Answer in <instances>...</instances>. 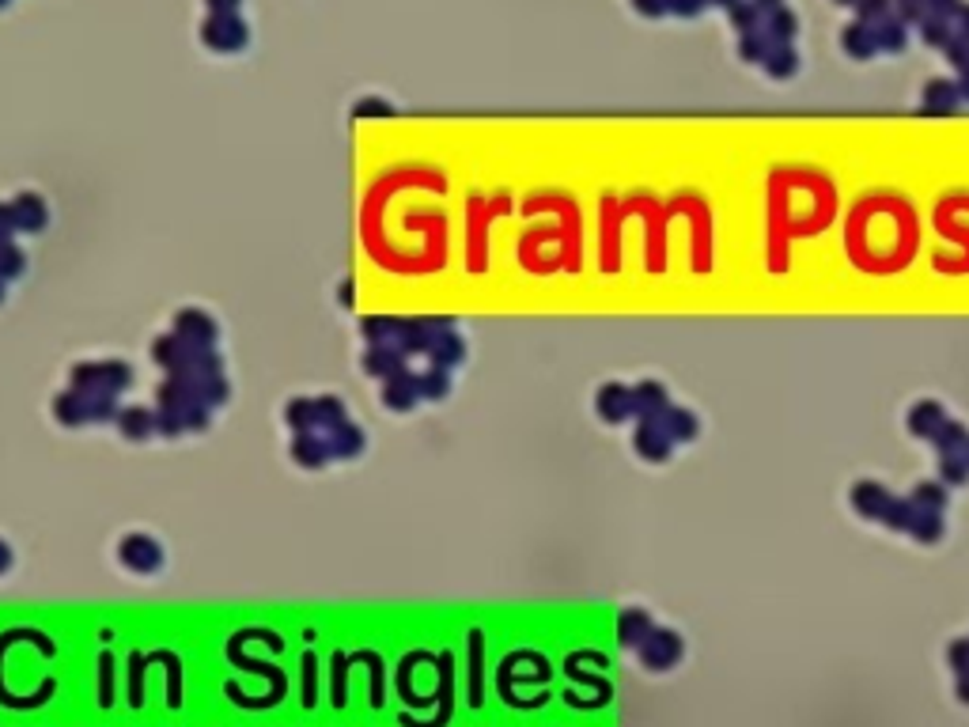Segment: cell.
Segmentation results:
<instances>
[{"label": "cell", "instance_id": "b9f144b4", "mask_svg": "<svg viewBox=\"0 0 969 727\" xmlns=\"http://www.w3.org/2000/svg\"><path fill=\"white\" fill-rule=\"evenodd\" d=\"M753 5H758L761 12H777V8H780V0H753Z\"/></svg>", "mask_w": 969, "mask_h": 727}, {"label": "cell", "instance_id": "1f68e13d", "mask_svg": "<svg viewBox=\"0 0 969 727\" xmlns=\"http://www.w3.org/2000/svg\"><path fill=\"white\" fill-rule=\"evenodd\" d=\"M769 50H772V38L765 34V27H761V31H750V34H742V46H739V53H742L746 61H765V57H769Z\"/></svg>", "mask_w": 969, "mask_h": 727}, {"label": "cell", "instance_id": "f6af8a7d", "mask_svg": "<svg viewBox=\"0 0 969 727\" xmlns=\"http://www.w3.org/2000/svg\"><path fill=\"white\" fill-rule=\"evenodd\" d=\"M958 88H962V95H969V73L962 76V83H958Z\"/></svg>", "mask_w": 969, "mask_h": 727}, {"label": "cell", "instance_id": "2e32d148", "mask_svg": "<svg viewBox=\"0 0 969 727\" xmlns=\"http://www.w3.org/2000/svg\"><path fill=\"white\" fill-rule=\"evenodd\" d=\"M326 447H330V455L349 459V455H356L360 447H363V436L353 429L349 421H341V424H334V429H326Z\"/></svg>", "mask_w": 969, "mask_h": 727}, {"label": "cell", "instance_id": "44dd1931", "mask_svg": "<svg viewBox=\"0 0 969 727\" xmlns=\"http://www.w3.org/2000/svg\"><path fill=\"white\" fill-rule=\"evenodd\" d=\"M12 217H15V228L38 231L42 224H46V208H42L38 198H19V201L12 205Z\"/></svg>", "mask_w": 969, "mask_h": 727}, {"label": "cell", "instance_id": "4fadbf2b", "mask_svg": "<svg viewBox=\"0 0 969 727\" xmlns=\"http://www.w3.org/2000/svg\"><path fill=\"white\" fill-rule=\"evenodd\" d=\"M659 421H663L666 436H671L674 443H689V440H697V432H701L697 417L689 413V410H678V405H671V410H666V413H663Z\"/></svg>", "mask_w": 969, "mask_h": 727}, {"label": "cell", "instance_id": "d4e9b609", "mask_svg": "<svg viewBox=\"0 0 969 727\" xmlns=\"http://www.w3.org/2000/svg\"><path fill=\"white\" fill-rule=\"evenodd\" d=\"M765 34L772 38V46H788L791 34H795V15L777 8V12H769V24H765Z\"/></svg>", "mask_w": 969, "mask_h": 727}, {"label": "cell", "instance_id": "9a60e30c", "mask_svg": "<svg viewBox=\"0 0 969 727\" xmlns=\"http://www.w3.org/2000/svg\"><path fill=\"white\" fill-rule=\"evenodd\" d=\"M841 46H845L852 57H871V53L878 50V34H875V27H871V24H864V19H859V24L845 27V34H841Z\"/></svg>", "mask_w": 969, "mask_h": 727}, {"label": "cell", "instance_id": "74e56055", "mask_svg": "<svg viewBox=\"0 0 969 727\" xmlns=\"http://www.w3.org/2000/svg\"><path fill=\"white\" fill-rule=\"evenodd\" d=\"M887 8H890V0H856V12L864 24H878V19L887 15Z\"/></svg>", "mask_w": 969, "mask_h": 727}, {"label": "cell", "instance_id": "83f0119b", "mask_svg": "<svg viewBox=\"0 0 969 727\" xmlns=\"http://www.w3.org/2000/svg\"><path fill=\"white\" fill-rule=\"evenodd\" d=\"M288 421H292V429H299V432H318L322 429L318 402H296L292 410H288Z\"/></svg>", "mask_w": 969, "mask_h": 727}, {"label": "cell", "instance_id": "484cf974", "mask_svg": "<svg viewBox=\"0 0 969 727\" xmlns=\"http://www.w3.org/2000/svg\"><path fill=\"white\" fill-rule=\"evenodd\" d=\"M57 417L64 424H80V421H88V405H83V391H69V394H61L57 398Z\"/></svg>", "mask_w": 969, "mask_h": 727}, {"label": "cell", "instance_id": "ffe728a7", "mask_svg": "<svg viewBox=\"0 0 969 727\" xmlns=\"http://www.w3.org/2000/svg\"><path fill=\"white\" fill-rule=\"evenodd\" d=\"M965 440H969V429H965V424H958V421H951V417H943V424L932 432V443L939 447V455L958 451V447H962Z\"/></svg>", "mask_w": 969, "mask_h": 727}, {"label": "cell", "instance_id": "7402d4cb", "mask_svg": "<svg viewBox=\"0 0 969 727\" xmlns=\"http://www.w3.org/2000/svg\"><path fill=\"white\" fill-rule=\"evenodd\" d=\"M913 519H916V504H913L909 497H894V500L887 504V511H882V519H878V523H887L890 530H909Z\"/></svg>", "mask_w": 969, "mask_h": 727}, {"label": "cell", "instance_id": "ac0fdd59", "mask_svg": "<svg viewBox=\"0 0 969 727\" xmlns=\"http://www.w3.org/2000/svg\"><path fill=\"white\" fill-rule=\"evenodd\" d=\"M909 534H913L916 542H939V538H943V511L916 508V519H913Z\"/></svg>", "mask_w": 969, "mask_h": 727}, {"label": "cell", "instance_id": "277c9868", "mask_svg": "<svg viewBox=\"0 0 969 727\" xmlns=\"http://www.w3.org/2000/svg\"><path fill=\"white\" fill-rule=\"evenodd\" d=\"M633 443L648 462H666L671 459V447H674V440L666 436V429H663V421H640Z\"/></svg>", "mask_w": 969, "mask_h": 727}, {"label": "cell", "instance_id": "3957f363", "mask_svg": "<svg viewBox=\"0 0 969 727\" xmlns=\"http://www.w3.org/2000/svg\"><path fill=\"white\" fill-rule=\"evenodd\" d=\"M640 659H644V667H652V671L674 667V663L682 659V636L671 633V629H652L648 636H644V645H640Z\"/></svg>", "mask_w": 969, "mask_h": 727}, {"label": "cell", "instance_id": "5b68a950", "mask_svg": "<svg viewBox=\"0 0 969 727\" xmlns=\"http://www.w3.org/2000/svg\"><path fill=\"white\" fill-rule=\"evenodd\" d=\"M163 561V553L160 546L148 538V534H129V538L121 542V565L125 568H133V572H156Z\"/></svg>", "mask_w": 969, "mask_h": 727}, {"label": "cell", "instance_id": "f1b7e54d", "mask_svg": "<svg viewBox=\"0 0 969 727\" xmlns=\"http://www.w3.org/2000/svg\"><path fill=\"white\" fill-rule=\"evenodd\" d=\"M118 421H121V432H125L129 440L148 436V432H152V424H156V417H152V413H144V410H125Z\"/></svg>", "mask_w": 969, "mask_h": 727}, {"label": "cell", "instance_id": "4316f807", "mask_svg": "<svg viewBox=\"0 0 969 727\" xmlns=\"http://www.w3.org/2000/svg\"><path fill=\"white\" fill-rule=\"evenodd\" d=\"M939 481L943 485H965L969 481V466H965V459L958 451L939 455Z\"/></svg>", "mask_w": 969, "mask_h": 727}, {"label": "cell", "instance_id": "e575fe53", "mask_svg": "<svg viewBox=\"0 0 969 727\" xmlns=\"http://www.w3.org/2000/svg\"><path fill=\"white\" fill-rule=\"evenodd\" d=\"M413 383H417V394H424V398H440L447 391V379L440 368H428L424 375H413Z\"/></svg>", "mask_w": 969, "mask_h": 727}, {"label": "cell", "instance_id": "f546056e", "mask_svg": "<svg viewBox=\"0 0 969 727\" xmlns=\"http://www.w3.org/2000/svg\"><path fill=\"white\" fill-rule=\"evenodd\" d=\"M878 34V50H901L906 46V24L901 19H882V24L875 27Z\"/></svg>", "mask_w": 969, "mask_h": 727}, {"label": "cell", "instance_id": "d6a6232c", "mask_svg": "<svg viewBox=\"0 0 969 727\" xmlns=\"http://www.w3.org/2000/svg\"><path fill=\"white\" fill-rule=\"evenodd\" d=\"M765 69H769V76H777V80L791 76V73H795V53H791V46H772L769 57H765Z\"/></svg>", "mask_w": 969, "mask_h": 727}, {"label": "cell", "instance_id": "f35d334b", "mask_svg": "<svg viewBox=\"0 0 969 727\" xmlns=\"http://www.w3.org/2000/svg\"><path fill=\"white\" fill-rule=\"evenodd\" d=\"M924 5H928V12H932V15H939V19H946V15L962 12V5H958V0H924Z\"/></svg>", "mask_w": 969, "mask_h": 727}, {"label": "cell", "instance_id": "cb8c5ba5", "mask_svg": "<svg viewBox=\"0 0 969 727\" xmlns=\"http://www.w3.org/2000/svg\"><path fill=\"white\" fill-rule=\"evenodd\" d=\"M909 500L916 504V508H932V511H943L946 508V485L943 481H920L913 493H909Z\"/></svg>", "mask_w": 969, "mask_h": 727}, {"label": "cell", "instance_id": "6da1fadb", "mask_svg": "<svg viewBox=\"0 0 969 727\" xmlns=\"http://www.w3.org/2000/svg\"><path fill=\"white\" fill-rule=\"evenodd\" d=\"M837 189L826 170L814 167H777L769 175V262L772 269H784L791 258L795 235L822 231L833 220Z\"/></svg>", "mask_w": 969, "mask_h": 727}, {"label": "cell", "instance_id": "5bb4252c", "mask_svg": "<svg viewBox=\"0 0 969 727\" xmlns=\"http://www.w3.org/2000/svg\"><path fill=\"white\" fill-rule=\"evenodd\" d=\"M958 99H962V88L951 80H932L928 92H924V106H928L932 114H951L958 106Z\"/></svg>", "mask_w": 969, "mask_h": 727}, {"label": "cell", "instance_id": "ee69618b", "mask_svg": "<svg viewBox=\"0 0 969 727\" xmlns=\"http://www.w3.org/2000/svg\"><path fill=\"white\" fill-rule=\"evenodd\" d=\"M958 455H962V459H965V466H969V440H965V443L958 447Z\"/></svg>", "mask_w": 969, "mask_h": 727}, {"label": "cell", "instance_id": "52a82bcc", "mask_svg": "<svg viewBox=\"0 0 969 727\" xmlns=\"http://www.w3.org/2000/svg\"><path fill=\"white\" fill-rule=\"evenodd\" d=\"M175 334L193 349H208L212 341H217V323H212L208 315H201V311H182L175 318Z\"/></svg>", "mask_w": 969, "mask_h": 727}, {"label": "cell", "instance_id": "7bdbcfd3", "mask_svg": "<svg viewBox=\"0 0 969 727\" xmlns=\"http://www.w3.org/2000/svg\"><path fill=\"white\" fill-rule=\"evenodd\" d=\"M8 565H12V553H8V546H5V542H0V572H5Z\"/></svg>", "mask_w": 969, "mask_h": 727}, {"label": "cell", "instance_id": "603a6c76", "mask_svg": "<svg viewBox=\"0 0 969 727\" xmlns=\"http://www.w3.org/2000/svg\"><path fill=\"white\" fill-rule=\"evenodd\" d=\"M428 356L436 360V368H440V364H443V368H447V364H459V360H462V341H459L455 334H436V337H432V349H428Z\"/></svg>", "mask_w": 969, "mask_h": 727}, {"label": "cell", "instance_id": "7a4b0ae2", "mask_svg": "<svg viewBox=\"0 0 969 727\" xmlns=\"http://www.w3.org/2000/svg\"><path fill=\"white\" fill-rule=\"evenodd\" d=\"M969 208V194L965 189H954L935 205V228L939 235H946L951 243L962 247V273H969V224H958V217Z\"/></svg>", "mask_w": 969, "mask_h": 727}, {"label": "cell", "instance_id": "8992f818", "mask_svg": "<svg viewBox=\"0 0 969 727\" xmlns=\"http://www.w3.org/2000/svg\"><path fill=\"white\" fill-rule=\"evenodd\" d=\"M595 410H598L602 421H610V424L629 421L633 417V391L621 387V383H606V387L598 391V398H595Z\"/></svg>", "mask_w": 969, "mask_h": 727}, {"label": "cell", "instance_id": "ab89813d", "mask_svg": "<svg viewBox=\"0 0 969 727\" xmlns=\"http://www.w3.org/2000/svg\"><path fill=\"white\" fill-rule=\"evenodd\" d=\"M15 231V217L12 208H0V243H8V235Z\"/></svg>", "mask_w": 969, "mask_h": 727}, {"label": "cell", "instance_id": "836d02e7", "mask_svg": "<svg viewBox=\"0 0 969 727\" xmlns=\"http://www.w3.org/2000/svg\"><path fill=\"white\" fill-rule=\"evenodd\" d=\"M731 19H735V27H739L742 34H750V31H758L761 8L753 5V0H750V5H739V0H735V5H731Z\"/></svg>", "mask_w": 969, "mask_h": 727}, {"label": "cell", "instance_id": "7dc6e473", "mask_svg": "<svg viewBox=\"0 0 969 727\" xmlns=\"http://www.w3.org/2000/svg\"><path fill=\"white\" fill-rule=\"evenodd\" d=\"M0 296H5V281H0Z\"/></svg>", "mask_w": 969, "mask_h": 727}, {"label": "cell", "instance_id": "30bf717a", "mask_svg": "<svg viewBox=\"0 0 969 727\" xmlns=\"http://www.w3.org/2000/svg\"><path fill=\"white\" fill-rule=\"evenodd\" d=\"M943 417H946V413H943V405H939V402H932V398H928V402H916L913 410H909V432L920 436V440H932V432L943 424Z\"/></svg>", "mask_w": 969, "mask_h": 727}, {"label": "cell", "instance_id": "8d00e7d4", "mask_svg": "<svg viewBox=\"0 0 969 727\" xmlns=\"http://www.w3.org/2000/svg\"><path fill=\"white\" fill-rule=\"evenodd\" d=\"M946 659H951L954 674H958V678H965V674H969V640H954V645H951V652H946Z\"/></svg>", "mask_w": 969, "mask_h": 727}, {"label": "cell", "instance_id": "e0dca14e", "mask_svg": "<svg viewBox=\"0 0 969 727\" xmlns=\"http://www.w3.org/2000/svg\"><path fill=\"white\" fill-rule=\"evenodd\" d=\"M386 405H391V410H409V405L417 402V383H413V375H394V379H386Z\"/></svg>", "mask_w": 969, "mask_h": 727}, {"label": "cell", "instance_id": "bcb514c9", "mask_svg": "<svg viewBox=\"0 0 969 727\" xmlns=\"http://www.w3.org/2000/svg\"><path fill=\"white\" fill-rule=\"evenodd\" d=\"M837 5H856V0H837Z\"/></svg>", "mask_w": 969, "mask_h": 727}, {"label": "cell", "instance_id": "d590c367", "mask_svg": "<svg viewBox=\"0 0 969 727\" xmlns=\"http://www.w3.org/2000/svg\"><path fill=\"white\" fill-rule=\"evenodd\" d=\"M19 269H24V254H19L12 243H0V281H5V276H15Z\"/></svg>", "mask_w": 969, "mask_h": 727}, {"label": "cell", "instance_id": "7c38bea8", "mask_svg": "<svg viewBox=\"0 0 969 727\" xmlns=\"http://www.w3.org/2000/svg\"><path fill=\"white\" fill-rule=\"evenodd\" d=\"M368 372L372 375H383V379H394V375H405V356L398 345H379L368 353Z\"/></svg>", "mask_w": 969, "mask_h": 727}, {"label": "cell", "instance_id": "9c48e42d", "mask_svg": "<svg viewBox=\"0 0 969 727\" xmlns=\"http://www.w3.org/2000/svg\"><path fill=\"white\" fill-rule=\"evenodd\" d=\"M666 410H671V398L659 383H640L633 387V417L636 421H659Z\"/></svg>", "mask_w": 969, "mask_h": 727}, {"label": "cell", "instance_id": "ba28073f", "mask_svg": "<svg viewBox=\"0 0 969 727\" xmlns=\"http://www.w3.org/2000/svg\"><path fill=\"white\" fill-rule=\"evenodd\" d=\"M890 500H894V493H890L887 485H878V481H859L852 489V508L864 519H882V511H887Z\"/></svg>", "mask_w": 969, "mask_h": 727}, {"label": "cell", "instance_id": "4dcf8cb0", "mask_svg": "<svg viewBox=\"0 0 969 727\" xmlns=\"http://www.w3.org/2000/svg\"><path fill=\"white\" fill-rule=\"evenodd\" d=\"M920 27H924V38H928V46H951V42H954L951 24H946V19H939V15H932V12L920 19Z\"/></svg>", "mask_w": 969, "mask_h": 727}, {"label": "cell", "instance_id": "8fae6325", "mask_svg": "<svg viewBox=\"0 0 969 727\" xmlns=\"http://www.w3.org/2000/svg\"><path fill=\"white\" fill-rule=\"evenodd\" d=\"M655 625H652V617L644 614V610H625L617 617V640L625 648H640L644 645V636H648Z\"/></svg>", "mask_w": 969, "mask_h": 727}, {"label": "cell", "instance_id": "60d3db41", "mask_svg": "<svg viewBox=\"0 0 969 727\" xmlns=\"http://www.w3.org/2000/svg\"><path fill=\"white\" fill-rule=\"evenodd\" d=\"M958 701H965V704H969V674H965V678H958Z\"/></svg>", "mask_w": 969, "mask_h": 727}, {"label": "cell", "instance_id": "d6986e66", "mask_svg": "<svg viewBox=\"0 0 969 727\" xmlns=\"http://www.w3.org/2000/svg\"><path fill=\"white\" fill-rule=\"evenodd\" d=\"M292 455H296V462H304V466H322V459L330 455V447H326V440H318L315 432H299Z\"/></svg>", "mask_w": 969, "mask_h": 727}]
</instances>
